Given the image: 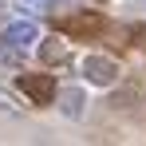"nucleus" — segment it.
<instances>
[{
    "label": "nucleus",
    "instance_id": "1",
    "mask_svg": "<svg viewBox=\"0 0 146 146\" xmlns=\"http://www.w3.org/2000/svg\"><path fill=\"white\" fill-rule=\"evenodd\" d=\"M83 75H87V83H95V87H115V83H119V63H115L111 55H87V59H83Z\"/></svg>",
    "mask_w": 146,
    "mask_h": 146
},
{
    "label": "nucleus",
    "instance_id": "2",
    "mask_svg": "<svg viewBox=\"0 0 146 146\" xmlns=\"http://www.w3.org/2000/svg\"><path fill=\"white\" fill-rule=\"evenodd\" d=\"M20 91L32 103H51L55 99V83H51V75H20Z\"/></svg>",
    "mask_w": 146,
    "mask_h": 146
},
{
    "label": "nucleus",
    "instance_id": "3",
    "mask_svg": "<svg viewBox=\"0 0 146 146\" xmlns=\"http://www.w3.org/2000/svg\"><path fill=\"white\" fill-rule=\"evenodd\" d=\"M4 40H8L12 48H32V44L40 40V28L32 24V20H16V24L4 28Z\"/></svg>",
    "mask_w": 146,
    "mask_h": 146
},
{
    "label": "nucleus",
    "instance_id": "4",
    "mask_svg": "<svg viewBox=\"0 0 146 146\" xmlns=\"http://www.w3.org/2000/svg\"><path fill=\"white\" fill-rule=\"evenodd\" d=\"M40 63L63 67V63H71V48H67L63 40H40Z\"/></svg>",
    "mask_w": 146,
    "mask_h": 146
},
{
    "label": "nucleus",
    "instance_id": "5",
    "mask_svg": "<svg viewBox=\"0 0 146 146\" xmlns=\"http://www.w3.org/2000/svg\"><path fill=\"white\" fill-rule=\"evenodd\" d=\"M83 107H87V95H83L79 87H67V91L59 95V111H63L67 119H79V115H83Z\"/></svg>",
    "mask_w": 146,
    "mask_h": 146
},
{
    "label": "nucleus",
    "instance_id": "6",
    "mask_svg": "<svg viewBox=\"0 0 146 146\" xmlns=\"http://www.w3.org/2000/svg\"><path fill=\"white\" fill-rule=\"evenodd\" d=\"M67 28H71V36H87V32H99V28H103V16H95V12H75L71 20H67Z\"/></svg>",
    "mask_w": 146,
    "mask_h": 146
},
{
    "label": "nucleus",
    "instance_id": "7",
    "mask_svg": "<svg viewBox=\"0 0 146 146\" xmlns=\"http://www.w3.org/2000/svg\"><path fill=\"white\" fill-rule=\"evenodd\" d=\"M0 111H4V115H16V107H12V95H8V91H0Z\"/></svg>",
    "mask_w": 146,
    "mask_h": 146
},
{
    "label": "nucleus",
    "instance_id": "8",
    "mask_svg": "<svg viewBox=\"0 0 146 146\" xmlns=\"http://www.w3.org/2000/svg\"><path fill=\"white\" fill-rule=\"evenodd\" d=\"M28 4H40V0H28Z\"/></svg>",
    "mask_w": 146,
    "mask_h": 146
}]
</instances>
